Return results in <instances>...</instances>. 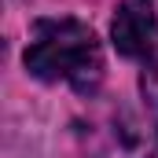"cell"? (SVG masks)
I'll use <instances>...</instances> for the list:
<instances>
[{"instance_id":"obj_3","label":"cell","mask_w":158,"mask_h":158,"mask_svg":"<svg viewBox=\"0 0 158 158\" xmlns=\"http://www.w3.org/2000/svg\"><path fill=\"white\" fill-rule=\"evenodd\" d=\"M110 40L125 59H151L158 52V11L155 0H121L110 22Z\"/></svg>"},{"instance_id":"obj_4","label":"cell","mask_w":158,"mask_h":158,"mask_svg":"<svg viewBox=\"0 0 158 158\" xmlns=\"http://www.w3.org/2000/svg\"><path fill=\"white\" fill-rule=\"evenodd\" d=\"M140 85H143V96H147L151 103H158V52L143 63V77H140Z\"/></svg>"},{"instance_id":"obj_1","label":"cell","mask_w":158,"mask_h":158,"mask_svg":"<svg viewBox=\"0 0 158 158\" xmlns=\"http://www.w3.org/2000/svg\"><path fill=\"white\" fill-rule=\"evenodd\" d=\"M26 70L40 81H63L81 96H92L103 81V48L77 19H40L26 44Z\"/></svg>"},{"instance_id":"obj_2","label":"cell","mask_w":158,"mask_h":158,"mask_svg":"<svg viewBox=\"0 0 158 158\" xmlns=\"http://www.w3.org/2000/svg\"><path fill=\"white\" fill-rule=\"evenodd\" d=\"M77 140L88 158H155L158 121L136 103H96L77 121Z\"/></svg>"}]
</instances>
